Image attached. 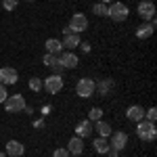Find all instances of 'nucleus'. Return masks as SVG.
<instances>
[{"mask_svg": "<svg viewBox=\"0 0 157 157\" xmlns=\"http://www.w3.org/2000/svg\"><path fill=\"white\" fill-rule=\"evenodd\" d=\"M136 136L145 143H153L157 138V128L153 121H147V120H140L136 121Z\"/></svg>", "mask_w": 157, "mask_h": 157, "instance_id": "obj_1", "label": "nucleus"}, {"mask_svg": "<svg viewBox=\"0 0 157 157\" xmlns=\"http://www.w3.org/2000/svg\"><path fill=\"white\" fill-rule=\"evenodd\" d=\"M128 15H130V9L124 2H111L107 6V17H111L113 21H124L128 19Z\"/></svg>", "mask_w": 157, "mask_h": 157, "instance_id": "obj_2", "label": "nucleus"}, {"mask_svg": "<svg viewBox=\"0 0 157 157\" xmlns=\"http://www.w3.org/2000/svg\"><path fill=\"white\" fill-rule=\"evenodd\" d=\"M42 88L48 92V94H57V92H61L63 90V86H65V82H63V75H57V73H52V75H48V78H44V82H42Z\"/></svg>", "mask_w": 157, "mask_h": 157, "instance_id": "obj_3", "label": "nucleus"}, {"mask_svg": "<svg viewBox=\"0 0 157 157\" xmlns=\"http://www.w3.org/2000/svg\"><path fill=\"white\" fill-rule=\"evenodd\" d=\"M2 105L9 113H21V111H25V98L23 94H13V97H6Z\"/></svg>", "mask_w": 157, "mask_h": 157, "instance_id": "obj_4", "label": "nucleus"}, {"mask_svg": "<svg viewBox=\"0 0 157 157\" xmlns=\"http://www.w3.org/2000/svg\"><path fill=\"white\" fill-rule=\"evenodd\" d=\"M67 27L71 29L73 34H82V32H86V29H88V17H86L84 13H73Z\"/></svg>", "mask_w": 157, "mask_h": 157, "instance_id": "obj_5", "label": "nucleus"}, {"mask_svg": "<svg viewBox=\"0 0 157 157\" xmlns=\"http://www.w3.org/2000/svg\"><path fill=\"white\" fill-rule=\"evenodd\" d=\"M75 92H78V97L80 98H90L94 94V80H90V78H82V80H78V84H75Z\"/></svg>", "mask_w": 157, "mask_h": 157, "instance_id": "obj_6", "label": "nucleus"}, {"mask_svg": "<svg viewBox=\"0 0 157 157\" xmlns=\"http://www.w3.org/2000/svg\"><path fill=\"white\" fill-rule=\"evenodd\" d=\"M136 13L140 15L143 21H151V19H155V4H153L151 0H140Z\"/></svg>", "mask_w": 157, "mask_h": 157, "instance_id": "obj_7", "label": "nucleus"}, {"mask_svg": "<svg viewBox=\"0 0 157 157\" xmlns=\"http://www.w3.org/2000/svg\"><path fill=\"white\" fill-rule=\"evenodd\" d=\"M19 82V73L17 69H13V67H2L0 69V84L4 86H13Z\"/></svg>", "mask_w": 157, "mask_h": 157, "instance_id": "obj_8", "label": "nucleus"}, {"mask_svg": "<svg viewBox=\"0 0 157 157\" xmlns=\"http://www.w3.org/2000/svg\"><path fill=\"white\" fill-rule=\"evenodd\" d=\"M111 149H115V151H124L126 147H128V134L117 130V132L111 134V143H109Z\"/></svg>", "mask_w": 157, "mask_h": 157, "instance_id": "obj_9", "label": "nucleus"}, {"mask_svg": "<svg viewBox=\"0 0 157 157\" xmlns=\"http://www.w3.org/2000/svg\"><path fill=\"white\" fill-rule=\"evenodd\" d=\"M153 29H155V19H151V21H143V23L136 27V38H140V40L151 38V36H153Z\"/></svg>", "mask_w": 157, "mask_h": 157, "instance_id": "obj_10", "label": "nucleus"}, {"mask_svg": "<svg viewBox=\"0 0 157 157\" xmlns=\"http://www.w3.org/2000/svg\"><path fill=\"white\" fill-rule=\"evenodd\" d=\"M59 63H61L63 69H73V67H78L80 59H78V55H73V52H61Z\"/></svg>", "mask_w": 157, "mask_h": 157, "instance_id": "obj_11", "label": "nucleus"}, {"mask_svg": "<svg viewBox=\"0 0 157 157\" xmlns=\"http://www.w3.org/2000/svg\"><path fill=\"white\" fill-rule=\"evenodd\" d=\"M92 134V121L90 120H82L75 124V136H80V138H88Z\"/></svg>", "mask_w": 157, "mask_h": 157, "instance_id": "obj_12", "label": "nucleus"}, {"mask_svg": "<svg viewBox=\"0 0 157 157\" xmlns=\"http://www.w3.org/2000/svg\"><path fill=\"white\" fill-rule=\"evenodd\" d=\"M126 117H128V121H140V120H145V109L140 107V105H132V107L126 109Z\"/></svg>", "mask_w": 157, "mask_h": 157, "instance_id": "obj_13", "label": "nucleus"}, {"mask_svg": "<svg viewBox=\"0 0 157 157\" xmlns=\"http://www.w3.org/2000/svg\"><path fill=\"white\" fill-rule=\"evenodd\" d=\"M94 90H97L101 97H109V92L113 90V80L105 78V80H98V82H94Z\"/></svg>", "mask_w": 157, "mask_h": 157, "instance_id": "obj_14", "label": "nucleus"}, {"mask_svg": "<svg viewBox=\"0 0 157 157\" xmlns=\"http://www.w3.org/2000/svg\"><path fill=\"white\" fill-rule=\"evenodd\" d=\"M67 151H69V155H82V151H84V138L73 136L71 140L67 143Z\"/></svg>", "mask_w": 157, "mask_h": 157, "instance_id": "obj_15", "label": "nucleus"}, {"mask_svg": "<svg viewBox=\"0 0 157 157\" xmlns=\"http://www.w3.org/2000/svg\"><path fill=\"white\" fill-rule=\"evenodd\" d=\"M25 153V147L19 140H9L6 143V155L9 157H21Z\"/></svg>", "mask_w": 157, "mask_h": 157, "instance_id": "obj_16", "label": "nucleus"}, {"mask_svg": "<svg viewBox=\"0 0 157 157\" xmlns=\"http://www.w3.org/2000/svg\"><path fill=\"white\" fill-rule=\"evenodd\" d=\"M44 48H46L48 55H57V57H59L61 50H63V42L57 40V38H48V40L44 42Z\"/></svg>", "mask_w": 157, "mask_h": 157, "instance_id": "obj_17", "label": "nucleus"}, {"mask_svg": "<svg viewBox=\"0 0 157 157\" xmlns=\"http://www.w3.org/2000/svg\"><path fill=\"white\" fill-rule=\"evenodd\" d=\"M94 130L98 132V136H101V138H107V136H111V126H109L107 121H103V120L94 121Z\"/></svg>", "mask_w": 157, "mask_h": 157, "instance_id": "obj_18", "label": "nucleus"}, {"mask_svg": "<svg viewBox=\"0 0 157 157\" xmlns=\"http://www.w3.org/2000/svg\"><path fill=\"white\" fill-rule=\"evenodd\" d=\"M94 151H97L98 155H107V151L109 149H111V147H109V143H107V138H101V136H98V138H94Z\"/></svg>", "mask_w": 157, "mask_h": 157, "instance_id": "obj_19", "label": "nucleus"}, {"mask_svg": "<svg viewBox=\"0 0 157 157\" xmlns=\"http://www.w3.org/2000/svg\"><path fill=\"white\" fill-rule=\"evenodd\" d=\"M80 34H69V36L63 38V48H75V46H80Z\"/></svg>", "mask_w": 157, "mask_h": 157, "instance_id": "obj_20", "label": "nucleus"}, {"mask_svg": "<svg viewBox=\"0 0 157 157\" xmlns=\"http://www.w3.org/2000/svg\"><path fill=\"white\" fill-rule=\"evenodd\" d=\"M92 13H94L97 17H107V4H103V2H97V4L92 6Z\"/></svg>", "mask_w": 157, "mask_h": 157, "instance_id": "obj_21", "label": "nucleus"}, {"mask_svg": "<svg viewBox=\"0 0 157 157\" xmlns=\"http://www.w3.org/2000/svg\"><path fill=\"white\" fill-rule=\"evenodd\" d=\"M101 117H103V109L101 107H92L90 111H88V120L90 121H98Z\"/></svg>", "mask_w": 157, "mask_h": 157, "instance_id": "obj_22", "label": "nucleus"}, {"mask_svg": "<svg viewBox=\"0 0 157 157\" xmlns=\"http://www.w3.org/2000/svg\"><path fill=\"white\" fill-rule=\"evenodd\" d=\"M42 80H40V78H32V80H29V90H34V92H40V90H42Z\"/></svg>", "mask_w": 157, "mask_h": 157, "instance_id": "obj_23", "label": "nucleus"}, {"mask_svg": "<svg viewBox=\"0 0 157 157\" xmlns=\"http://www.w3.org/2000/svg\"><path fill=\"white\" fill-rule=\"evenodd\" d=\"M57 63H59V57H57V55H48V52L44 55V65H46V67H52V65H57Z\"/></svg>", "mask_w": 157, "mask_h": 157, "instance_id": "obj_24", "label": "nucleus"}, {"mask_svg": "<svg viewBox=\"0 0 157 157\" xmlns=\"http://www.w3.org/2000/svg\"><path fill=\"white\" fill-rule=\"evenodd\" d=\"M19 4V0H2V9L4 11H15Z\"/></svg>", "mask_w": 157, "mask_h": 157, "instance_id": "obj_25", "label": "nucleus"}, {"mask_svg": "<svg viewBox=\"0 0 157 157\" xmlns=\"http://www.w3.org/2000/svg\"><path fill=\"white\" fill-rule=\"evenodd\" d=\"M145 120L155 124V120H157V109H155V107H151L149 111H145Z\"/></svg>", "mask_w": 157, "mask_h": 157, "instance_id": "obj_26", "label": "nucleus"}, {"mask_svg": "<svg viewBox=\"0 0 157 157\" xmlns=\"http://www.w3.org/2000/svg\"><path fill=\"white\" fill-rule=\"evenodd\" d=\"M52 157H69V151H67V149H57V151L52 153Z\"/></svg>", "mask_w": 157, "mask_h": 157, "instance_id": "obj_27", "label": "nucleus"}, {"mask_svg": "<svg viewBox=\"0 0 157 157\" xmlns=\"http://www.w3.org/2000/svg\"><path fill=\"white\" fill-rule=\"evenodd\" d=\"M6 97H9V94H6V86L0 84V103H4V101H6Z\"/></svg>", "mask_w": 157, "mask_h": 157, "instance_id": "obj_28", "label": "nucleus"}, {"mask_svg": "<svg viewBox=\"0 0 157 157\" xmlns=\"http://www.w3.org/2000/svg\"><path fill=\"white\" fill-rule=\"evenodd\" d=\"M80 50L82 52H90V44L88 42H80Z\"/></svg>", "mask_w": 157, "mask_h": 157, "instance_id": "obj_29", "label": "nucleus"}, {"mask_svg": "<svg viewBox=\"0 0 157 157\" xmlns=\"http://www.w3.org/2000/svg\"><path fill=\"white\" fill-rule=\"evenodd\" d=\"M107 155H109V157H120V151H115V149H109Z\"/></svg>", "mask_w": 157, "mask_h": 157, "instance_id": "obj_30", "label": "nucleus"}, {"mask_svg": "<svg viewBox=\"0 0 157 157\" xmlns=\"http://www.w3.org/2000/svg\"><path fill=\"white\" fill-rule=\"evenodd\" d=\"M34 126H36V128H42V126H44V120H38Z\"/></svg>", "mask_w": 157, "mask_h": 157, "instance_id": "obj_31", "label": "nucleus"}, {"mask_svg": "<svg viewBox=\"0 0 157 157\" xmlns=\"http://www.w3.org/2000/svg\"><path fill=\"white\" fill-rule=\"evenodd\" d=\"M101 2H103V4H107V6H109V4H111V2H115V0H101Z\"/></svg>", "mask_w": 157, "mask_h": 157, "instance_id": "obj_32", "label": "nucleus"}, {"mask_svg": "<svg viewBox=\"0 0 157 157\" xmlns=\"http://www.w3.org/2000/svg\"><path fill=\"white\" fill-rule=\"evenodd\" d=\"M0 157H6V153H2V151H0Z\"/></svg>", "mask_w": 157, "mask_h": 157, "instance_id": "obj_33", "label": "nucleus"}, {"mask_svg": "<svg viewBox=\"0 0 157 157\" xmlns=\"http://www.w3.org/2000/svg\"><path fill=\"white\" fill-rule=\"evenodd\" d=\"M69 157H80V155H69Z\"/></svg>", "mask_w": 157, "mask_h": 157, "instance_id": "obj_34", "label": "nucleus"}, {"mask_svg": "<svg viewBox=\"0 0 157 157\" xmlns=\"http://www.w3.org/2000/svg\"><path fill=\"white\" fill-rule=\"evenodd\" d=\"M27 2H34V0H27Z\"/></svg>", "mask_w": 157, "mask_h": 157, "instance_id": "obj_35", "label": "nucleus"}, {"mask_svg": "<svg viewBox=\"0 0 157 157\" xmlns=\"http://www.w3.org/2000/svg\"><path fill=\"white\" fill-rule=\"evenodd\" d=\"M151 2H153V0H151Z\"/></svg>", "mask_w": 157, "mask_h": 157, "instance_id": "obj_36", "label": "nucleus"}]
</instances>
